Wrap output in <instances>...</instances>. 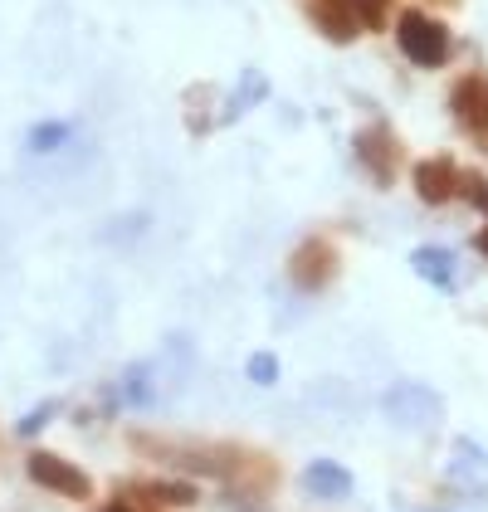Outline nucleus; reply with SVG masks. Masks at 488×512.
I'll use <instances>...</instances> for the list:
<instances>
[{
  "instance_id": "4",
  "label": "nucleus",
  "mask_w": 488,
  "mask_h": 512,
  "mask_svg": "<svg viewBox=\"0 0 488 512\" xmlns=\"http://www.w3.org/2000/svg\"><path fill=\"white\" fill-rule=\"evenodd\" d=\"M337 269H342V259H337L332 239H323V235L303 239V244L293 249V259H288V274H293V283H298L303 293H323L327 283L337 278Z\"/></svg>"
},
{
  "instance_id": "20",
  "label": "nucleus",
  "mask_w": 488,
  "mask_h": 512,
  "mask_svg": "<svg viewBox=\"0 0 488 512\" xmlns=\"http://www.w3.org/2000/svg\"><path fill=\"white\" fill-rule=\"evenodd\" d=\"M474 244H479V254L488 259V230H479V239H474Z\"/></svg>"
},
{
  "instance_id": "3",
  "label": "nucleus",
  "mask_w": 488,
  "mask_h": 512,
  "mask_svg": "<svg viewBox=\"0 0 488 512\" xmlns=\"http://www.w3.org/2000/svg\"><path fill=\"white\" fill-rule=\"evenodd\" d=\"M25 469H30V478L40 483L44 493H59V498H74V503H83V498L93 493V478H88L79 464H69L64 454L35 449V454L25 459Z\"/></svg>"
},
{
  "instance_id": "5",
  "label": "nucleus",
  "mask_w": 488,
  "mask_h": 512,
  "mask_svg": "<svg viewBox=\"0 0 488 512\" xmlns=\"http://www.w3.org/2000/svg\"><path fill=\"white\" fill-rule=\"evenodd\" d=\"M449 113H454V122L488 152V79L484 74H464V79L454 83Z\"/></svg>"
},
{
  "instance_id": "9",
  "label": "nucleus",
  "mask_w": 488,
  "mask_h": 512,
  "mask_svg": "<svg viewBox=\"0 0 488 512\" xmlns=\"http://www.w3.org/2000/svg\"><path fill=\"white\" fill-rule=\"evenodd\" d=\"M127 498L152 503V508H191L196 503V483H157V478H147V483H127Z\"/></svg>"
},
{
  "instance_id": "17",
  "label": "nucleus",
  "mask_w": 488,
  "mask_h": 512,
  "mask_svg": "<svg viewBox=\"0 0 488 512\" xmlns=\"http://www.w3.org/2000/svg\"><path fill=\"white\" fill-rule=\"evenodd\" d=\"M54 410H59V400H44L40 410H30V415L20 420V434H35V430H44V425L54 420Z\"/></svg>"
},
{
  "instance_id": "11",
  "label": "nucleus",
  "mask_w": 488,
  "mask_h": 512,
  "mask_svg": "<svg viewBox=\"0 0 488 512\" xmlns=\"http://www.w3.org/2000/svg\"><path fill=\"white\" fill-rule=\"evenodd\" d=\"M410 264H415V274L425 278V283L454 288V254H449V249H415Z\"/></svg>"
},
{
  "instance_id": "10",
  "label": "nucleus",
  "mask_w": 488,
  "mask_h": 512,
  "mask_svg": "<svg viewBox=\"0 0 488 512\" xmlns=\"http://www.w3.org/2000/svg\"><path fill=\"white\" fill-rule=\"evenodd\" d=\"M303 483H308V493H318V498H347V493H352V473L342 469V464H332V459L308 464Z\"/></svg>"
},
{
  "instance_id": "19",
  "label": "nucleus",
  "mask_w": 488,
  "mask_h": 512,
  "mask_svg": "<svg viewBox=\"0 0 488 512\" xmlns=\"http://www.w3.org/2000/svg\"><path fill=\"white\" fill-rule=\"evenodd\" d=\"M103 512H137V508H132V498H113Z\"/></svg>"
},
{
  "instance_id": "8",
  "label": "nucleus",
  "mask_w": 488,
  "mask_h": 512,
  "mask_svg": "<svg viewBox=\"0 0 488 512\" xmlns=\"http://www.w3.org/2000/svg\"><path fill=\"white\" fill-rule=\"evenodd\" d=\"M308 25L332 44H352L362 35V25L352 20V10H342L337 0H308Z\"/></svg>"
},
{
  "instance_id": "15",
  "label": "nucleus",
  "mask_w": 488,
  "mask_h": 512,
  "mask_svg": "<svg viewBox=\"0 0 488 512\" xmlns=\"http://www.w3.org/2000/svg\"><path fill=\"white\" fill-rule=\"evenodd\" d=\"M459 196L469 200V205H479L488 215V176L484 171H464V176H459Z\"/></svg>"
},
{
  "instance_id": "12",
  "label": "nucleus",
  "mask_w": 488,
  "mask_h": 512,
  "mask_svg": "<svg viewBox=\"0 0 488 512\" xmlns=\"http://www.w3.org/2000/svg\"><path fill=\"white\" fill-rule=\"evenodd\" d=\"M264 93H269V83H264V74L259 69H244L240 74V93H230V103H225V113H220V122H235L244 118L254 103H264Z\"/></svg>"
},
{
  "instance_id": "7",
  "label": "nucleus",
  "mask_w": 488,
  "mask_h": 512,
  "mask_svg": "<svg viewBox=\"0 0 488 512\" xmlns=\"http://www.w3.org/2000/svg\"><path fill=\"white\" fill-rule=\"evenodd\" d=\"M386 415L410 425V430H420V425H435L440 420V400L425 391V386H396V391H386Z\"/></svg>"
},
{
  "instance_id": "14",
  "label": "nucleus",
  "mask_w": 488,
  "mask_h": 512,
  "mask_svg": "<svg viewBox=\"0 0 488 512\" xmlns=\"http://www.w3.org/2000/svg\"><path fill=\"white\" fill-rule=\"evenodd\" d=\"M64 137H69V122H40L30 127V152H54Z\"/></svg>"
},
{
  "instance_id": "2",
  "label": "nucleus",
  "mask_w": 488,
  "mask_h": 512,
  "mask_svg": "<svg viewBox=\"0 0 488 512\" xmlns=\"http://www.w3.org/2000/svg\"><path fill=\"white\" fill-rule=\"evenodd\" d=\"M352 157H357V166L371 176V186H391L396 171H401V161H406V147H401V137L391 132V122H371V127H362V132L352 137Z\"/></svg>"
},
{
  "instance_id": "18",
  "label": "nucleus",
  "mask_w": 488,
  "mask_h": 512,
  "mask_svg": "<svg viewBox=\"0 0 488 512\" xmlns=\"http://www.w3.org/2000/svg\"><path fill=\"white\" fill-rule=\"evenodd\" d=\"M225 508L230 512H259V503H249V498H240V493H230V498H225Z\"/></svg>"
},
{
  "instance_id": "13",
  "label": "nucleus",
  "mask_w": 488,
  "mask_h": 512,
  "mask_svg": "<svg viewBox=\"0 0 488 512\" xmlns=\"http://www.w3.org/2000/svg\"><path fill=\"white\" fill-rule=\"evenodd\" d=\"M342 10H352V20L362 30H386V15H391V0H337Z\"/></svg>"
},
{
  "instance_id": "16",
  "label": "nucleus",
  "mask_w": 488,
  "mask_h": 512,
  "mask_svg": "<svg viewBox=\"0 0 488 512\" xmlns=\"http://www.w3.org/2000/svg\"><path fill=\"white\" fill-rule=\"evenodd\" d=\"M249 381H254V386H274V381H279V356L274 352L249 356Z\"/></svg>"
},
{
  "instance_id": "1",
  "label": "nucleus",
  "mask_w": 488,
  "mask_h": 512,
  "mask_svg": "<svg viewBox=\"0 0 488 512\" xmlns=\"http://www.w3.org/2000/svg\"><path fill=\"white\" fill-rule=\"evenodd\" d=\"M396 44H401V54H406L410 64H420V69H440V64H449V54H454L449 25H440L425 10H406L396 20Z\"/></svg>"
},
{
  "instance_id": "6",
  "label": "nucleus",
  "mask_w": 488,
  "mask_h": 512,
  "mask_svg": "<svg viewBox=\"0 0 488 512\" xmlns=\"http://www.w3.org/2000/svg\"><path fill=\"white\" fill-rule=\"evenodd\" d=\"M459 166H454V157H430L415 166V196L425 200V205H445V200L459 196Z\"/></svg>"
}]
</instances>
